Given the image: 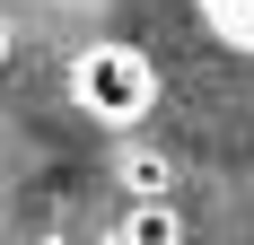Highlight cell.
<instances>
[{"mask_svg": "<svg viewBox=\"0 0 254 245\" xmlns=\"http://www.w3.org/2000/svg\"><path fill=\"white\" fill-rule=\"evenodd\" d=\"M123 245H184V219L167 201H131L123 210Z\"/></svg>", "mask_w": 254, "mask_h": 245, "instance_id": "3", "label": "cell"}, {"mask_svg": "<svg viewBox=\"0 0 254 245\" xmlns=\"http://www.w3.org/2000/svg\"><path fill=\"white\" fill-rule=\"evenodd\" d=\"M9 53H18V26H9V9H0V61H9Z\"/></svg>", "mask_w": 254, "mask_h": 245, "instance_id": "5", "label": "cell"}, {"mask_svg": "<svg viewBox=\"0 0 254 245\" xmlns=\"http://www.w3.org/2000/svg\"><path fill=\"white\" fill-rule=\"evenodd\" d=\"M193 9L210 18V35L228 53H254V0H193Z\"/></svg>", "mask_w": 254, "mask_h": 245, "instance_id": "4", "label": "cell"}, {"mask_svg": "<svg viewBox=\"0 0 254 245\" xmlns=\"http://www.w3.org/2000/svg\"><path fill=\"white\" fill-rule=\"evenodd\" d=\"M114 175H123V201H167V184H176V167H167V149H149V140H131Z\"/></svg>", "mask_w": 254, "mask_h": 245, "instance_id": "2", "label": "cell"}, {"mask_svg": "<svg viewBox=\"0 0 254 245\" xmlns=\"http://www.w3.org/2000/svg\"><path fill=\"white\" fill-rule=\"evenodd\" d=\"M62 79H70V105H79L88 122H105V131H131V122L158 105V70H149V53H140V44H114V35L79 44Z\"/></svg>", "mask_w": 254, "mask_h": 245, "instance_id": "1", "label": "cell"}]
</instances>
